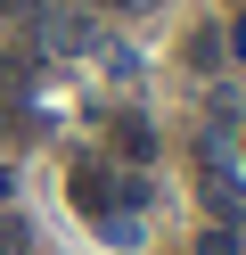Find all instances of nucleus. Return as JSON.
<instances>
[{
    "label": "nucleus",
    "mask_w": 246,
    "mask_h": 255,
    "mask_svg": "<svg viewBox=\"0 0 246 255\" xmlns=\"http://www.w3.org/2000/svg\"><path fill=\"white\" fill-rule=\"evenodd\" d=\"M25 247H33V231H25L16 214H0V255H25Z\"/></svg>",
    "instance_id": "f03ea898"
},
{
    "label": "nucleus",
    "mask_w": 246,
    "mask_h": 255,
    "mask_svg": "<svg viewBox=\"0 0 246 255\" xmlns=\"http://www.w3.org/2000/svg\"><path fill=\"white\" fill-rule=\"evenodd\" d=\"M115 198H140V189L115 181L107 165H82V173H74V206H82V214H115Z\"/></svg>",
    "instance_id": "f257e3e1"
},
{
    "label": "nucleus",
    "mask_w": 246,
    "mask_h": 255,
    "mask_svg": "<svg viewBox=\"0 0 246 255\" xmlns=\"http://www.w3.org/2000/svg\"><path fill=\"white\" fill-rule=\"evenodd\" d=\"M0 198H8V173H0Z\"/></svg>",
    "instance_id": "20e7f679"
},
{
    "label": "nucleus",
    "mask_w": 246,
    "mask_h": 255,
    "mask_svg": "<svg viewBox=\"0 0 246 255\" xmlns=\"http://www.w3.org/2000/svg\"><path fill=\"white\" fill-rule=\"evenodd\" d=\"M98 8H148V0H98Z\"/></svg>",
    "instance_id": "7ed1b4c3"
}]
</instances>
